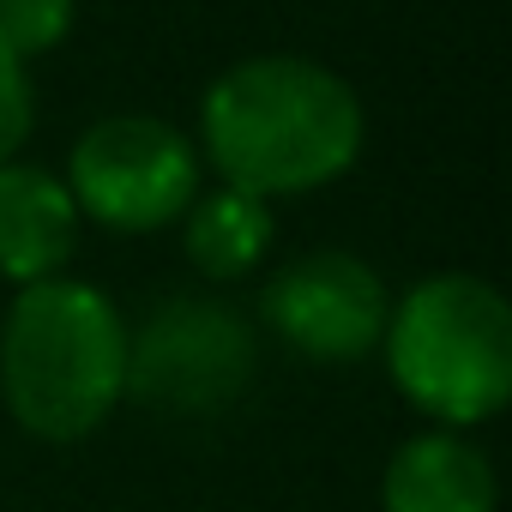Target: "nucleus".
Segmentation results:
<instances>
[{
    "label": "nucleus",
    "mask_w": 512,
    "mask_h": 512,
    "mask_svg": "<svg viewBox=\"0 0 512 512\" xmlns=\"http://www.w3.org/2000/svg\"><path fill=\"white\" fill-rule=\"evenodd\" d=\"M362 97L308 55H253L199 103V139L223 187L290 199L338 181L362 151Z\"/></svg>",
    "instance_id": "obj_1"
},
{
    "label": "nucleus",
    "mask_w": 512,
    "mask_h": 512,
    "mask_svg": "<svg viewBox=\"0 0 512 512\" xmlns=\"http://www.w3.org/2000/svg\"><path fill=\"white\" fill-rule=\"evenodd\" d=\"M0 392L37 440H85L127 398V326L79 278L25 284L0 326Z\"/></svg>",
    "instance_id": "obj_2"
},
{
    "label": "nucleus",
    "mask_w": 512,
    "mask_h": 512,
    "mask_svg": "<svg viewBox=\"0 0 512 512\" xmlns=\"http://www.w3.org/2000/svg\"><path fill=\"white\" fill-rule=\"evenodd\" d=\"M386 368L440 428H476L512 398V308L470 272L422 278L386 314Z\"/></svg>",
    "instance_id": "obj_3"
},
{
    "label": "nucleus",
    "mask_w": 512,
    "mask_h": 512,
    "mask_svg": "<svg viewBox=\"0 0 512 512\" xmlns=\"http://www.w3.org/2000/svg\"><path fill=\"white\" fill-rule=\"evenodd\" d=\"M67 193L79 217L121 235H151L181 223L199 199V151L157 115H109L79 133Z\"/></svg>",
    "instance_id": "obj_4"
},
{
    "label": "nucleus",
    "mask_w": 512,
    "mask_h": 512,
    "mask_svg": "<svg viewBox=\"0 0 512 512\" xmlns=\"http://www.w3.org/2000/svg\"><path fill=\"white\" fill-rule=\"evenodd\" d=\"M253 362V332L235 308L175 296L127 338V392L163 416H211L247 392Z\"/></svg>",
    "instance_id": "obj_5"
},
{
    "label": "nucleus",
    "mask_w": 512,
    "mask_h": 512,
    "mask_svg": "<svg viewBox=\"0 0 512 512\" xmlns=\"http://www.w3.org/2000/svg\"><path fill=\"white\" fill-rule=\"evenodd\" d=\"M260 308H266L272 332L308 362H362L380 344L386 314H392L374 266L356 260V253H338V247L284 266Z\"/></svg>",
    "instance_id": "obj_6"
},
{
    "label": "nucleus",
    "mask_w": 512,
    "mask_h": 512,
    "mask_svg": "<svg viewBox=\"0 0 512 512\" xmlns=\"http://www.w3.org/2000/svg\"><path fill=\"white\" fill-rule=\"evenodd\" d=\"M79 247V205L61 175L37 163H0V278H61Z\"/></svg>",
    "instance_id": "obj_7"
},
{
    "label": "nucleus",
    "mask_w": 512,
    "mask_h": 512,
    "mask_svg": "<svg viewBox=\"0 0 512 512\" xmlns=\"http://www.w3.org/2000/svg\"><path fill=\"white\" fill-rule=\"evenodd\" d=\"M386 512H494L500 482L482 446H470L458 428L416 434L386 464Z\"/></svg>",
    "instance_id": "obj_8"
},
{
    "label": "nucleus",
    "mask_w": 512,
    "mask_h": 512,
    "mask_svg": "<svg viewBox=\"0 0 512 512\" xmlns=\"http://www.w3.org/2000/svg\"><path fill=\"white\" fill-rule=\"evenodd\" d=\"M181 217H187L181 247L205 278H247L272 247V199H260V193L217 187V193L193 199Z\"/></svg>",
    "instance_id": "obj_9"
},
{
    "label": "nucleus",
    "mask_w": 512,
    "mask_h": 512,
    "mask_svg": "<svg viewBox=\"0 0 512 512\" xmlns=\"http://www.w3.org/2000/svg\"><path fill=\"white\" fill-rule=\"evenodd\" d=\"M79 0H0V55L7 61H37L73 31Z\"/></svg>",
    "instance_id": "obj_10"
},
{
    "label": "nucleus",
    "mask_w": 512,
    "mask_h": 512,
    "mask_svg": "<svg viewBox=\"0 0 512 512\" xmlns=\"http://www.w3.org/2000/svg\"><path fill=\"white\" fill-rule=\"evenodd\" d=\"M31 115H37V97H31V79H25V67L0 55V163H13V151L25 145V133H31Z\"/></svg>",
    "instance_id": "obj_11"
}]
</instances>
